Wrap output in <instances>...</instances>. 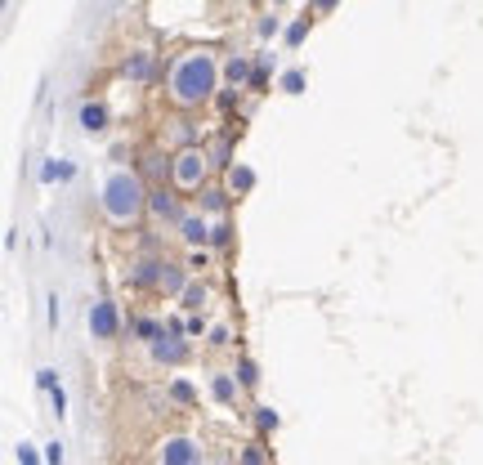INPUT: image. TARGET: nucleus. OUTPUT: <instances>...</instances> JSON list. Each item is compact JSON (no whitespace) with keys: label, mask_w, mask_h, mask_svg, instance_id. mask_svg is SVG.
Wrapping results in <instances>:
<instances>
[{"label":"nucleus","mask_w":483,"mask_h":465,"mask_svg":"<svg viewBox=\"0 0 483 465\" xmlns=\"http://www.w3.org/2000/svg\"><path fill=\"white\" fill-rule=\"evenodd\" d=\"M18 461L23 465H41V457H36V448H32V443H23V448H18Z\"/></svg>","instance_id":"nucleus-26"},{"label":"nucleus","mask_w":483,"mask_h":465,"mask_svg":"<svg viewBox=\"0 0 483 465\" xmlns=\"http://www.w3.org/2000/svg\"><path fill=\"white\" fill-rule=\"evenodd\" d=\"M282 95H305V72L300 68L282 72Z\"/></svg>","instance_id":"nucleus-20"},{"label":"nucleus","mask_w":483,"mask_h":465,"mask_svg":"<svg viewBox=\"0 0 483 465\" xmlns=\"http://www.w3.org/2000/svg\"><path fill=\"white\" fill-rule=\"evenodd\" d=\"M251 77H255V68H251V59H246V54H233V59L224 63V81H229L233 90L251 86Z\"/></svg>","instance_id":"nucleus-9"},{"label":"nucleus","mask_w":483,"mask_h":465,"mask_svg":"<svg viewBox=\"0 0 483 465\" xmlns=\"http://www.w3.org/2000/svg\"><path fill=\"white\" fill-rule=\"evenodd\" d=\"M278 421H282V416H278L273 407H255V430H260V434H273Z\"/></svg>","instance_id":"nucleus-18"},{"label":"nucleus","mask_w":483,"mask_h":465,"mask_svg":"<svg viewBox=\"0 0 483 465\" xmlns=\"http://www.w3.org/2000/svg\"><path fill=\"white\" fill-rule=\"evenodd\" d=\"M197 461H202V448H197L193 439L175 434V439L161 443V465H197Z\"/></svg>","instance_id":"nucleus-6"},{"label":"nucleus","mask_w":483,"mask_h":465,"mask_svg":"<svg viewBox=\"0 0 483 465\" xmlns=\"http://www.w3.org/2000/svg\"><path fill=\"white\" fill-rule=\"evenodd\" d=\"M179 300H184V309H206V300H211V291H206V282H188Z\"/></svg>","instance_id":"nucleus-14"},{"label":"nucleus","mask_w":483,"mask_h":465,"mask_svg":"<svg viewBox=\"0 0 483 465\" xmlns=\"http://www.w3.org/2000/svg\"><path fill=\"white\" fill-rule=\"evenodd\" d=\"M161 273H166V264H161V260H143V264L134 269V278H130V282H134V287H161Z\"/></svg>","instance_id":"nucleus-12"},{"label":"nucleus","mask_w":483,"mask_h":465,"mask_svg":"<svg viewBox=\"0 0 483 465\" xmlns=\"http://www.w3.org/2000/svg\"><path fill=\"white\" fill-rule=\"evenodd\" d=\"M211 246H215V251H220V246H229V229H224V224H220V229H211Z\"/></svg>","instance_id":"nucleus-28"},{"label":"nucleus","mask_w":483,"mask_h":465,"mask_svg":"<svg viewBox=\"0 0 483 465\" xmlns=\"http://www.w3.org/2000/svg\"><path fill=\"white\" fill-rule=\"evenodd\" d=\"M36 389H45V394H54V389H59V371H50V367H41V371H36Z\"/></svg>","instance_id":"nucleus-23"},{"label":"nucleus","mask_w":483,"mask_h":465,"mask_svg":"<svg viewBox=\"0 0 483 465\" xmlns=\"http://www.w3.org/2000/svg\"><path fill=\"white\" fill-rule=\"evenodd\" d=\"M125 77H130V81H148V77H152V54H148V50H134V54L125 59Z\"/></svg>","instance_id":"nucleus-11"},{"label":"nucleus","mask_w":483,"mask_h":465,"mask_svg":"<svg viewBox=\"0 0 483 465\" xmlns=\"http://www.w3.org/2000/svg\"><path fill=\"white\" fill-rule=\"evenodd\" d=\"M336 5H341V0H314V14H332Z\"/></svg>","instance_id":"nucleus-31"},{"label":"nucleus","mask_w":483,"mask_h":465,"mask_svg":"<svg viewBox=\"0 0 483 465\" xmlns=\"http://www.w3.org/2000/svg\"><path fill=\"white\" fill-rule=\"evenodd\" d=\"M184 287H188V273H184L179 264H166V273H161V291H166V296H184Z\"/></svg>","instance_id":"nucleus-13"},{"label":"nucleus","mask_w":483,"mask_h":465,"mask_svg":"<svg viewBox=\"0 0 483 465\" xmlns=\"http://www.w3.org/2000/svg\"><path fill=\"white\" fill-rule=\"evenodd\" d=\"M77 121H81L86 134H104V130H108V108H104V104H81V116H77Z\"/></svg>","instance_id":"nucleus-10"},{"label":"nucleus","mask_w":483,"mask_h":465,"mask_svg":"<svg viewBox=\"0 0 483 465\" xmlns=\"http://www.w3.org/2000/svg\"><path fill=\"white\" fill-rule=\"evenodd\" d=\"M242 465H264V452H260V448H251V452L242 457Z\"/></svg>","instance_id":"nucleus-30"},{"label":"nucleus","mask_w":483,"mask_h":465,"mask_svg":"<svg viewBox=\"0 0 483 465\" xmlns=\"http://www.w3.org/2000/svg\"><path fill=\"white\" fill-rule=\"evenodd\" d=\"M273 32H278V18H264V23H260V36H264V41H269V36H273Z\"/></svg>","instance_id":"nucleus-29"},{"label":"nucleus","mask_w":483,"mask_h":465,"mask_svg":"<svg viewBox=\"0 0 483 465\" xmlns=\"http://www.w3.org/2000/svg\"><path fill=\"white\" fill-rule=\"evenodd\" d=\"M206 170H211L206 148H184V152L170 161V179H175V188H179V193H197V188H202V179H206Z\"/></svg>","instance_id":"nucleus-3"},{"label":"nucleus","mask_w":483,"mask_h":465,"mask_svg":"<svg viewBox=\"0 0 483 465\" xmlns=\"http://www.w3.org/2000/svg\"><path fill=\"white\" fill-rule=\"evenodd\" d=\"M148 211H152L157 220H175V224L184 220V215H179V202H175V193H166V188H152V193H148Z\"/></svg>","instance_id":"nucleus-7"},{"label":"nucleus","mask_w":483,"mask_h":465,"mask_svg":"<svg viewBox=\"0 0 483 465\" xmlns=\"http://www.w3.org/2000/svg\"><path fill=\"white\" fill-rule=\"evenodd\" d=\"M50 407H54V416H59V421L68 416V394H63V385H59L54 394H50Z\"/></svg>","instance_id":"nucleus-24"},{"label":"nucleus","mask_w":483,"mask_h":465,"mask_svg":"<svg viewBox=\"0 0 483 465\" xmlns=\"http://www.w3.org/2000/svg\"><path fill=\"white\" fill-rule=\"evenodd\" d=\"M273 5H287V0H273Z\"/></svg>","instance_id":"nucleus-32"},{"label":"nucleus","mask_w":483,"mask_h":465,"mask_svg":"<svg viewBox=\"0 0 483 465\" xmlns=\"http://www.w3.org/2000/svg\"><path fill=\"white\" fill-rule=\"evenodd\" d=\"M238 385L242 389H255V385H260V367H255L251 358H242L238 362Z\"/></svg>","instance_id":"nucleus-19"},{"label":"nucleus","mask_w":483,"mask_h":465,"mask_svg":"<svg viewBox=\"0 0 483 465\" xmlns=\"http://www.w3.org/2000/svg\"><path fill=\"white\" fill-rule=\"evenodd\" d=\"M134 332H139V336H143V341L152 345V341H157V336H161L166 327H161V323H152V318H139V323H134Z\"/></svg>","instance_id":"nucleus-21"},{"label":"nucleus","mask_w":483,"mask_h":465,"mask_svg":"<svg viewBox=\"0 0 483 465\" xmlns=\"http://www.w3.org/2000/svg\"><path fill=\"white\" fill-rule=\"evenodd\" d=\"M45 465H63V448L59 443H45Z\"/></svg>","instance_id":"nucleus-27"},{"label":"nucleus","mask_w":483,"mask_h":465,"mask_svg":"<svg viewBox=\"0 0 483 465\" xmlns=\"http://www.w3.org/2000/svg\"><path fill=\"white\" fill-rule=\"evenodd\" d=\"M175 398H179V403H197V389H193L188 380H175Z\"/></svg>","instance_id":"nucleus-25"},{"label":"nucleus","mask_w":483,"mask_h":465,"mask_svg":"<svg viewBox=\"0 0 483 465\" xmlns=\"http://www.w3.org/2000/svg\"><path fill=\"white\" fill-rule=\"evenodd\" d=\"M211 394H215V403H233L238 398V380L233 376H211Z\"/></svg>","instance_id":"nucleus-15"},{"label":"nucleus","mask_w":483,"mask_h":465,"mask_svg":"<svg viewBox=\"0 0 483 465\" xmlns=\"http://www.w3.org/2000/svg\"><path fill=\"white\" fill-rule=\"evenodd\" d=\"M90 332H95V341H113L121 332V318H117V305H113V300H95V305H90Z\"/></svg>","instance_id":"nucleus-5"},{"label":"nucleus","mask_w":483,"mask_h":465,"mask_svg":"<svg viewBox=\"0 0 483 465\" xmlns=\"http://www.w3.org/2000/svg\"><path fill=\"white\" fill-rule=\"evenodd\" d=\"M220 77H224V68H220V59H215L211 50H188V54L175 59L170 81H166V95H170L175 108L193 113V108L211 104V95L220 90Z\"/></svg>","instance_id":"nucleus-1"},{"label":"nucleus","mask_w":483,"mask_h":465,"mask_svg":"<svg viewBox=\"0 0 483 465\" xmlns=\"http://www.w3.org/2000/svg\"><path fill=\"white\" fill-rule=\"evenodd\" d=\"M305 36H309V18H296V23L287 27V45H300Z\"/></svg>","instance_id":"nucleus-22"},{"label":"nucleus","mask_w":483,"mask_h":465,"mask_svg":"<svg viewBox=\"0 0 483 465\" xmlns=\"http://www.w3.org/2000/svg\"><path fill=\"white\" fill-rule=\"evenodd\" d=\"M179 237H184L193 251H197V246H211V229H206L202 215H184V220H179Z\"/></svg>","instance_id":"nucleus-8"},{"label":"nucleus","mask_w":483,"mask_h":465,"mask_svg":"<svg viewBox=\"0 0 483 465\" xmlns=\"http://www.w3.org/2000/svg\"><path fill=\"white\" fill-rule=\"evenodd\" d=\"M179 332H188V323H170V327L152 341V358H157V362H184V358H188V345L179 341Z\"/></svg>","instance_id":"nucleus-4"},{"label":"nucleus","mask_w":483,"mask_h":465,"mask_svg":"<svg viewBox=\"0 0 483 465\" xmlns=\"http://www.w3.org/2000/svg\"><path fill=\"white\" fill-rule=\"evenodd\" d=\"M229 184H233V193H251L255 188V170L251 166H229Z\"/></svg>","instance_id":"nucleus-17"},{"label":"nucleus","mask_w":483,"mask_h":465,"mask_svg":"<svg viewBox=\"0 0 483 465\" xmlns=\"http://www.w3.org/2000/svg\"><path fill=\"white\" fill-rule=\"evenodd\" d=\"M197 206H202L206 215H220V211H224V193H220V188H197Z\"/></svg>","instance_id":"nucleus-16"},{"label":"nucleus","mask_w":483,"mask_h":465,"mask_svg":"<svg viewBox=\"0 0 483 465\" xmlns=\"http://www.w3.org/2000/svg\"><path fill=\"white\" fill-rule=\"evenodd\" d=\"M104 215L113 224H139V215L148 211V188H143V175L139 170H113L104 179V197H99Z\"/></svg>","instance_id":"nucleus-2"}]
</instances>
